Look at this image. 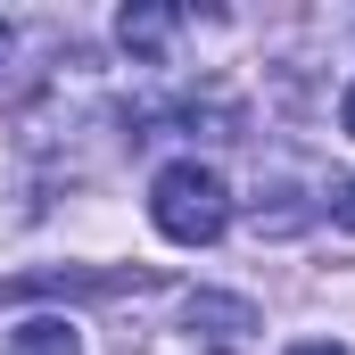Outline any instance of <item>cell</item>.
Here are the masks:
<instances>
[{
	"label": "cell",
	"mask_w": 355,
	"mask_h": 355,
	"mask_svg": "<svg viewBox=\"0 0 355 355\" xmlns=\"http://www.w3.org/2000/svg\"><path fill=\"white\" fill-rule=\"evenodd\" d=\"M149 215H157V232L182 240V248H215L232 232V190H223L215 166L182 157V166H166V174L149 182Z\"/></svg>",
	"instance_id": "cell-1"
},
{
	"label": "cell",
	"mask_w": 355,
	"mask_h": 355,
	"mask_svg": "<svg viewBox=\"0 0 355 355\" xmlns=\"http://www.w3.org/2000/svg\"><path fill=\"white\" fill-rule=\"evenodd\" d=\"M174 8H157V0H132L124 17H116V42L132 50V58H166V42H174Z\"/></svg>",
	"instance_id": "cell-2"
},
{
	"label": "cell",
	"mask_w": 355,
	"mask_h": 355,
	"mask_svg": "<svg viewBox=\"0 0 355 355\" xmlns=\"http://www.w3.org/2000/svg\"><path fill=\"white\" fill-rule=\"evenodd\" d=\"M8 355H83V339H75V322L33 314V322H17V331H8Z\"/></svg>",
	"instance_id": "cell-3"
},
{
	"label": "cell",
	"mask_w": 355,
	"mask_h": 355,
	"mask_svg": "<svg viewBox=\"0 0 355 355\" xmlns=\"http://www.w3.org/2000/svg\"><path fill=\"white\" fill-rule=\"evenodd\" d=\"M190 322H215V339H240V331H257V306H240V297H190Z\"/></svg>",
	"instance_id": "cell-4"
},
{
	"label": "cell",
	"mask_w": 355,
	"mask_h": 355,
	"mask_svg": "<svg viewBox=\"0 0 355 355\" xmlns=\"http://www.w3.org/2000/svg\"><path fill=\"white\" fill-rule=\"evenodd\" d=\"M331 215H339V223H347V232H355V182H347V190H339V198H331Z\"/></svg>",
	"instance_id": "cell-5"
},
{
	"label": "cell",
	"mask_w": 355,
	"mask_h": 355,
	"mask_svg": "<svg viewBox=\"0 0 355 355\" xmlns=\"http://www.w3.org/2000/svg\"><path fill=\"white\" fill-rule=\"evenodd\" d=\"M289 355H347L339 339H306V347H289Z\"/></svg>",
	"instance_id": "cell-6"
},
{
	"label": "cell",
	"mask_w": 355,
	"mask_h": 355,
	"mask_svg": "<svg viewBox=\"0 0 355 355\" xmlns=\"http://www.w3.org/2000/svg\"><path fill=\"white\" fill-rule=\"evenodd\" d=\"M339 132L355 141V83H347V99H339Z\"/></svg>",
	"instance_id": "cell-7"
},
{
	"label": "cell",
	"mask_w": 355,
	"mask_h": 355,
	"mask_svg": "<svg viewBox=\"0 0 355 355\" xmlns=\"http://www.w3.org/2000/svg\"><path fill=\"white\" fill-rule=\"evenodd\" d=\"M0 58H8V25H0Z\"/></svg>",
	"instance_id": "cell-8"
}]
</instances>
